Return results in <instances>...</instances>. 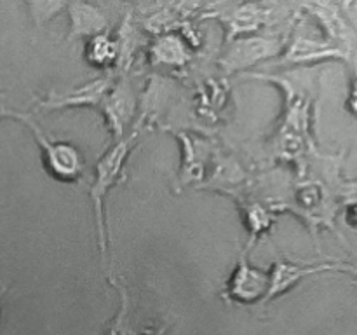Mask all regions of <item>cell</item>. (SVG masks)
<instances>
[{
	"label": "cell",
	"instance_id": "obj_3",
	"mask_svg": "<svg viewBox=\"0 0 357 335\" xmlns=\"http://www.w3.org/2000/svg\"><path fill=\"white\" fill-rule=\"evenodd\" d=\"M3 292H6V288H0V299H2V295H3Z\"/></svg>",
	"mask_w": 357,
	"mask_h": 335
},
{
	"label": "cell",
	"instance_id": "obj_2",
	"mask_svg": "<svg viewBox=\"0 0 357 335\" xmlns=\"http://www.w3.org/2000/svg\"><path fill=\"white\" fill-rule=\"evenodd\" d=\"M265 285L267 278L261 272L243 265L232 278V295L241 302H253L255 299L264 295Z\"/></svg>",
	"mask_w": 357,
	"mask_h": 335
},
{
	"label": "cell",
	"instance_id": "obj_4",
	"mask_svg": "<svg viewBox=\"0 0 357 335\" xmlns=\"http://www.w3.org/2000/svg\"><path fill=\"white\" fill-rule=\"evenodd\" d=\"M2 115H3V110H2V108H0V117H2Z\"/></svg>",
	"mask_w": 357,
	"mask_h": 335
},
{
	"label": "cell",
	"instance_id": "obj_1",
	"mask_svg": "<svg viewBox=\"0 0 357 335\" xmlns=\"http://www.w3.org/2000/svg\"><path fill=\"white\" fill-rule=\"evenodd\" d=\"M28 124L35 131L37 142L44 149V161L51 173L59 180H73V178L79 177L80 170H82V161H80L79 152L66 143L47 142V138H44V135L35 128L33 122H28Z\"/></svg>",
	"mask_w": 357,
	"mask_h": 335
}]
</instances>
